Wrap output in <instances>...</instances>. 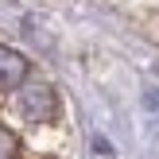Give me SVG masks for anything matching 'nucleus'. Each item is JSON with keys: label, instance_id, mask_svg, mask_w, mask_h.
Here are the masks:
<instances>
[{"label": "nucleus", "instance_id": "1", "mask_svg": "<svg viewBox=\"0 0 159 159\" xmlns=\"http://www.w3.org/2000/svg\"><path fill=\"white\" fill-rule=\"evenodd\" d=\"M0 159H78V128L62 89L0 39Z\"/></svg>", "mask_w": 159, "mask_h": 159}]
</instances>
